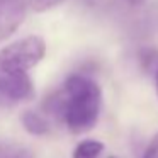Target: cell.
<instances>
[{
  "instance_id": "1",
  "label": "cell",
  "mask_w": 158,
  "mask_h": 158,
  "mask_svg": "<svg viewBox=\"0 0 158 158\" xmlns=\"http://www.w3.org/2000/svg\"><path fill=\"white\" fill-rule=\"evenodd\" d=\"M102 104V92L95 80L90 77L70 75L61 90L49 97L46 109L61 119L70 133L82 134L97 124Z\"/></svg>"
},
{
  "instance_id": "2",
  "label": "cell",
  "mask_w": 158,
  "mask_h": 158,
  "mask_svg": "<svg viewBox=\"0 0 158 158\" xmlns=\"http://www.w3.org/2000/svg\"><path fill=\"white\" fill-rule=\"evenodd\" d=\"M46 44L39 36H26L0 49V70L29 72L43 60Z\"/></svg>"
},
{
  "instance_id": "3",
  "label": "cell",
  "mask_w": 158,
  "mask_h": 158,
  "mask_svg": "<svg viewBox=\"0 0 158 158\" xmlns=\"http://www.w3.org/2000/svg\"><path fill=\"white\" fill-rule=\"evenodd\" d=\"M32 95H34V87L27 72L0 70V97L12 102H22L32 99Z\"/></svg>"
},
{
  "instance_id": "4",
  "label": "cell",
  "mask_w": 158,
  "mask_h": 158,
  "mask_svg": "<svg viewBox=\"0 0 158 158\" xmlns=\"http://www.w3.org/2000/svg\"><path fill=\"white\" fill-rule=\"evenodd\" d=\"M29 0H0V43L22 24Z\"/></svg>"
},
{
  "instance_id": "5",
  "label": "cell",
  "mask_w": 158,
  "mask_h": 158,
  "mask_svg": "<svg viewBox=\"0 0 158 158\" xmlns=\"http://www.w3.org/2000/svg\"><path fill=\"white\" fill-rule=\"evenodd\" d=\"M22 126L26 127V131L36 136H43V134L49 133V123L44 116H41L39 112H32L27 110L22 116Z\"/></svg>"
},
{
  "instance_id": "6",
  "label": "cell",
  "mask_w": 158,
  "mask_h": 158,
  "mask_svg": "<svg viewBox=\"0 0 158 158\" xmlns=\"http://www.w3.org/2000/svg\"><path fill=\"white\" fill-rule=\"evenodd\" d=\"M104 151V143L97 139H83L77 144L73 158H99Z\"/></svg>"
},
{
  "instance_id": "7",
  "label": "cell",
  "mask_w": 158,
  "mask_h": 158,
  "mask_svg": "<svg viewBox=\"0 0 158 158\" xmlns=\"http://www.w3.org/2000/svg\"><path fill=\"white\" fill-rule=\"evenodd\" d=\"M141 65L153 77L155 89H156V95H158V49H144L141 53Z\"/></svg>"
},
{
  "instance_id": "8",
  "label": "cell",
  "mask_w": 158,
  "mask_h": 158,
  "mask_svg": "<svg viewBox=\"0 0 158 158\" xmlns=\"http://www.w3.org/2000/svg\"><path fill=\"white\" fill-rule=\"evenodd\" d=\"M0 158H34V156H32L31 151L22 146L0 141Z\"/></svg>"
},
{
  "instance_id": "9",
  "label": "cell",
  "mask_w": 158,
  "mask_h": 158,
  "mask_svg": "<svg viewBox=\"0 0 158 158\" xmlns=\"http://www.w3.org/2000/svg\"><path fill=\"white\" fill-rule=\"evenodd\" d=\"M65 0H29V5L32 7V10L36 12H46L49 9L56 7V5L63 4Z\"/></svg>"
},
{
  "instance_id": "10",
  "label": "cell",
  "mask_w": 158,
  "mask_h": 158,
  "mask_svg": "<svg viewBox=\"0 0 158 158\" xmlns=\"http://www.w3.org/2000/svg\"><path fill=\"white\" fill-rule=\"evenodd\" d=\"M141 158H158V133L155 134V138L150 141V144L146 146L143 156Z\"/></svg>"
},
{
  "instance_id": "11",
  "label": "cell",
  "mask_w": 158,
  "mask_h": 158,
  "mask_svg": "<svg viewBox=\"0 0 158 158\" xmlns=\"http://www.w3.org/2000/svg\"><path fill=\"white\" fill-rule=\"evenodd\" d=\"M126 2H129L131 5H134V7H136V5H143L146 0H126Z\"/></svg>"
},
{
  "instance_id": "12",
  "label": "cell",
  "mask_w": 158,
  "mask_h": 158,
  "mask_svg": "<svg viewBox=\"0 0 158 158\" xmlns=\"http://www.w3.org/2000/svg\"><path fill=\"white\" fill-rule=\"evenodd\" d=\"M109 158H116V156H109Z\"/></svg>"
}]
</instances>
